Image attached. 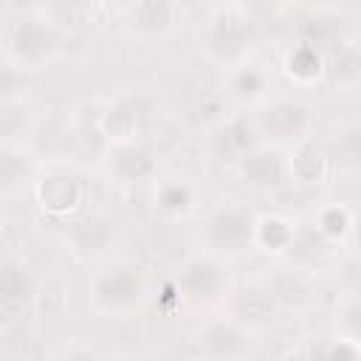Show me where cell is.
<instances>
[{"label":"cell","instance_id":"cell-1","mask_svg":"<svg viewBox=\"0 0 361 361\" xmlns=\"http://www.w3.org/2000/svg\"><path fill=\"white\" fill-rule=\"evenodd\" d=\"M251 234V220L240 212H220L212 220V240L223 248H240Z\"/></svg>","mask_w":361,"mask_h":361},{"label":"cell","instance_id":"cell-2","mask_svg":"<svg viewBox=\"0 0 361 361\" xmlns=\"http://www.w3.org/2000/svg\"><path fill=\"white\" fill-rule=\"evenodd\" d=\"M138 293H141L138 279L133 274H124V271L110 274L99 282V296L104 302H113V305H130L138 299Z\"/></svg>","mask_w":361,"mask_h":361},{"label":"cell","instance_id":"cell-3","mask_svg":"<svg viewBox=\"0 0 361 361\" xmlns=\"http://www.w3.org/2000/svg\"><path fill=\"white\" fill-rule=\"evenodd\" d=\"M39 197L48 209L54 212H62L68 206H73L79 200V186L73 178H65V175H56V178H48L42 186H39Z\"/></svg>","mask_w":361,"mask_h":361},{"label":"cell","instance_id":"cell-4","mask_svg":"<svg viewBox=\"0 0 361 361\" xmlns=\"http://www.w3.org/2000/svg\"><path fill=\"white\" fill-rule=\"evenodd\" d=\"M265 127L279 138H288L305 127V110L299 104H279L265 113Z\"/></svg>","mask_w":361,"mask_h":361},{"label":"cell","instance_id":"cell-5","mask_svg":"<svg viewBox=\"0 0 361 361\" xmlns=\"http://www.w3.org/2000/svg\"><path fill=\"white\" fill-rule=\"evenodd\" d=\"M217 271H214V265H209V262H195L192 268H189V274L183 276V288L192 293V296H212L214 290H217Z\"/></svg>","mask_w":361,"mask_h":361},{"label":"cell","instance_id":"cell-6","mask_svg":"<svg viewBox=\"0 0 361 361\" xmlns=\"http://www.w3.org/2000/svg\"><path fill=\"white\" fill-rule=\"evenodd\" d=\"M245 172L254 183H276L279 180V158L274 152H259V155L248 158Z\"/></svg>","mask_w":361,"mask_h":361},{"label":"cell","instance_id":"cell-7","mask_svg":"<svg viewBox=\"0 0 361 361\" xmlns=\"http://www.w3.org/2000/svg\"><path fill=\"white\" fill-rule=\"evenodd\" d=\"M31 285L20 268H0V299L3 302H23Z\"/></svg>","mask_w":361,"mask_h":361},{"label":"cell","instance_id":"cell-8","mask_svg":"<svg viewBox=\"0 0 361 361\" xmlns=\"http://www.w3.org/2000/svg\"><path fill=\"white\" fill-rule=\"evenodd\" d=\"M206 347L214 355H231L234 350H240V333L231 327H214L206 333Z\"/></svg>","mask_w":361,"mask_h":361},{"label":"cell","instance_id":"cell-9","mask_svg":"<svg viewBox=\"0 0 361 361\" xmlns=\"http://www.w3.org/2000/svg\"><path fill=\"white\" fill-rule=\"evenodd\" d=\"M14 42H17L20 54H39V51L48 48V34L42 28H37V25H20Z\"/></svg>","mask_w":361,"mask_h":361},{"label":"cell","instance_id":"cell-10","mask_svg":"<svg viewBox=\"0 0 361 361\" xmlns=\"http://www.w3.org/2000/svg\"><path fill=\"white\" fill-rule=\"evenodd\" d=\"M290 71L302 79H310L319 73V54L310 48V45H302L299 51H293L290 56Z\"/></svg>","mask_w":361,"mask_h":361},{"label":"cell","instance_id":"cell-11","mask_svg":"<svg viewBox=\"0 0 361 361\" xmlns=\"http://www.w3.org/2000/svg\"><path fill=\"white\" fill-rule=\"evenodd\" d=\"M251 141H254V130H251L248 121H237V124H231V127L223 133V149H228V152H240V149H245Z\"/></svg>","mask_w":361,"mask_h":361},{"label":"cell","instance_id":"cell-12","mask_svg":"<svg viewBox=\"0 0 361 361\" xmlns=\"http://www.w3.org/2000/svg\"><path fill=\"white\" fill-rule=\"evenodd\" d=\"M237 310H240L243 316L259 319V316H265V313L271 310V299H268L265 293H259V290H245V293L240 296V302H237Z\"/></svg>","mask_w":361,"mask_h":361},{"label":"cell","instance_id":"cell-13","mask_svg":"<svg viewBox=\"0 0 361 361\" xmlns=\"http://www.w3.org/2000/svg\"><path fill=\"white\" fill-rule=\"evenodd\" d=\"M147 169H149V155L144 149H127V152L118 155V172L121 175L133 178V175H141Z\"/></svg>","mask_w":361,"mask_h":361},{"label":"cell","instance_id":"cell-14","mask_svg":"<svg viewBox=\"0 0 361 361\" xmlns=\"http://www.w3.org/2000/svg\"><path fill=\"white\" fill-rule=\"evenodd\" d=\"M25 172V161L14 152H0V183L8 186Z\"/></svg>","mask_w":361,"mask_h":361},{"label":"cell","instance_id":"cell-15","mask_svg":"<svg viewBox=\"0 0 361 361\" xmlns=\"http://www.w3.org/2000/svg\"><path fill=\"white\" fill-rule=\"evenodd\" d=\"M135 121H138V116L133 113V104H121L116 113H110L107 127H110L113 133H130V130L135 127Z\"/></svg>","mask_w":361,"mask_h":361},{"label":"cell","instance_id":"cell-16","mask_svg":"<svg viewBox=\"0 0 361 361\" xmlns=\"http://www.w3.org/2000/svg\"><path fill=\"white\" fill-rule=\"evenodd\" d=\"M259 234H262V240H265L268 245H282V243L290 237L288 226H285V223H279V220H265Z\"/></svg>","mask_w":361,"mask_h":361},{"label":"cell","instance_id":"cell-17","mask_svg":"<svg viewBox=\"0 0 361 361\" xmlns=\"http://www.w3.org/2000/svg\"><path fill=\"white\" fill-rule=\"evenodd\" d=\"M296 172H299L302 178H313V175L319 172V152H316L313 147H305V149L299 152V158H296Z\"/></svg>","mask_w":361,"mask_h":361},{"label":"cell","instance_id":"cell-18","mask_svg":"<svg viewBox=\"0 0 361 361\" xmlns=\"http://www.w3.org/2000/svg\"><path fill=\"white\" fill-rule=\"evenodd\" d=\"M186 200H189V192H186L183 186H169V189L161 195V203H164V206H169V209L186 206Z\"/></svg>","mask_w":361,"mask_h":361},{"label":"cell","instance_id":"cell-19","mask_svg":"<svg viewBox=\"0 0 361 361\" xmlns=\"http://www.w3.org/2000/svg\"><path fill=\"white\" fill-rule=\"evenodd\" d=\"M237 90H240L243 96H251V93H257V90H259V73H254V71H245V73H240V79H237Z\"/></svg>","mask_w":361,"mask_h":361},{"label":"cell","instance_id":"cell-20","mask_svg":"<svg viewBox=\"0 0 361 361\" xmlns=\"http://www.w3.org/2000/svg\"><path fill=\"white\" fill-rule=\"evenodd\" d=\"M355 65H358V56H355V51H347V54H341V59H338V76H344V79H353L358 71H355Z\"/></svg>","mask_w":361,"mask_h":361},{"label":"cell","instance_id":"cell-21","mask_svg":"<svg viewBox=\"0 0 361 361\" xmlns=\"http://www.w3.org/2000/svg\"><path fill=\"white\" fill-rule=\"evenodd\" d=\"M324 228L330 231V234H338V231H344V226H347V217H344V212H338V209H333V212H327L324 214Z\"/></svg>","mask_w":361,"mask_h":361},{"label":"cell","instance_id":"cell-22","mask_svg":"<svg viewBox=\"0 0 361 361\" xmlns=\"http://www.w3.org/2000/svg\"><path fill=\"white\" fill-rule=\"evenodd\" d=\"M20 124H23L20 110H0V133H3V135L11 133V130H17Z\"/></svg>","mask_w":361,"mask_h":361},{"label":"cell","instance_id":"cell-23","mask_svg":"<svg viewBox=\"0 0 361 361\" xmlns=\"http://www.w3.org/2000/svg\"><path fill=\"white\" fill-rule=\"evenodd\" d=\"M355 358H358L355 347H350V344H338L330 350V361H355Z\"/></svg>","mask_w":361,"mask_h":361},{"label":"cell","instance_id":"cell-24","mask_svg":"<svg viewBox=\"0 0 361 361\" xmlns=\"http://www.w3.org/2000/svg\"><path fill=\"white\" fill-rule=\"evenodd\" d=\"M14 73H8V71H0V93H8L11 87H14Z\"/></svg>","mask_w":361,"mask_h":361},{"label":"cell","instance_id":"cell-25","mask_svg":"<svg viewBox=\"0 0 361 361\" xmlns=\"http://www.w3.org/2000/svg\"><path fill=\"white\" fill-rule=\"evenodd\" d=\"M285 361H310V358H307V355H302V353H296V355H288Z\"/></svg>","mask_w":361,"mask_h":361}]
</instances>
